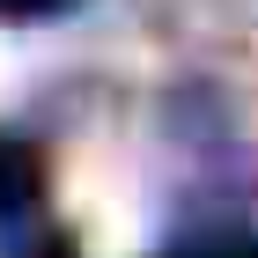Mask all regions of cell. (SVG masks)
Masks as SVG:
<instances>
[{"label": "cell", "instance_id": "cell-1", "mask_svg": "<svg viewBox=\"0 0 258 258\" xmlns=\"http://www.w3.org/2000/svg\"><path fill=\"white\" fill-rule=\"evenodd\" d=\"M15 81V52H8V37H0V89Z\"/></svg>", "mask_w": 258, "mask_h": 258}]
</instances>
